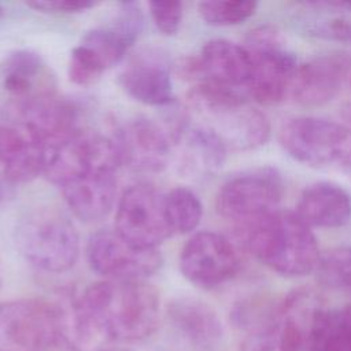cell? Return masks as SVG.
<instances>
[{"label":"cell","mask_w":351,"mask_h":351,"mask_svg":"<svg viewBox=\"0 0 351 351\" xmlns=\"http://www.w3.org/2000/svg\"><path fill=\"white\" fill-rule=\"evenodd\" d=\"M160 319V299L145 281L93 282L64 310V340L75 351L103 341L132 343L149 337Z\"/></svg>","instance_id":"1"},{"label":"cell","mask_w":351,"mask_h":351,"mask_svg":"<svg viewBox=\"0 0 351 351\" xmlns=\"http://www.w3.org/2000/svg\"><path fill=\"white\" fill-rule=\"evenodd\" d=\"M328 307L310 288H298L281 299H244L232 311L243 332L241 351H317Z\"/></svg>","instance_id":"2"},{"label":"cell","mask_w":351,"mask_h":351,"mask_svg":"<svg viewBox=\"0 0 351 351\" xmlns=\"http://www.w3.org/2000/svg\"><path fill=\"white\" fill-rule=\"evenodd\" d=\"M186 119L215 136L228 151H248L270 137L267 117L239 90L196 84L188 95Z\"/></svg>","instance_id":"3"},{"label":"cell","mask_w":351,"mask_h":351,"mask_svg":"<svg viewBox=\"0 0 351 351\" xmlns=\"http://www.w3.org/2000/svg\"><path fill=\"white\" fill-rule=\"evenodd\" d=\"M240 232L247 250L284 277H303L318 267L317 239L295 211L277 208Z\"/></svg>","instance_id":"4"},{"label":"cell","mask_w":351,"mask_h":351,"mask_svg":"<svg viewBox=\"0 0 351 351\" xmlns=\"http://www.w3.org/2000/svg\"><path fill=\"white\" fill-rule=\"evenodd\" d=\"M15 244L27 262L48 273L71 269L80 252L75 226L53 207L26 213L15 226Z\"/></svg>","instance_id":"5"},{"label":"cell","mask_w":351,"mask_h":351,"mask_svg":"<svg viewBox=\"0 0 351 351\" xmlns=\"http://www.w3.org/2000/svg\"><path fill=\"white\" fill-rule=\"evenodd\" d=\"M278 138L288 155L306 166L351 169V129L347 125L321 117L300 115L281 125Z\"/></svg>","instance_id":"6"},{"label":"cell","mask_w":351,"mask_h":351,"mask_svg":"<svg viewBox=\"0 0 351 351\" xmlns=\"http://www.w3.org/2000/svg\"><path fill=\"white\" fill-rule=\"evenodd\" d=\"M251 60L247 97L259 104H276L289 92L298 59L282 32L273 25L252 29L244 43Z\"/></svg>","instance_id":"7"},{"label":"cell","mask_w":351,"mask_h":351,"mask_svg":"<svg viewBox=\"0 0 351 351\" xmlns=\"http://www.w3.org/2000/svg\"><path fill=\"white\" fill-rule=\"evenodd\" d=\"M64 340V308L43 299L0 303V351H49Z\"/></svg>","instance_id":"8"},{"label":"cell","mask_w":351,"mask_h":351,"mask_svg":"<svg viewBox=\"0 0 351 351\" xmlns=\"http://www.w3.org/2000/svg\"><path fill=\"white\" fill-rule=\"evenodd\" d=\"M284 181L270 166L251 169L228 180L217 195L218 214L243 229L277 210Z\"/></svg>","instance_id":"9"},{"label":"cell","mask_w":351,"mask_h":351,"mask_svg":"<svg viewBox=\"0 0 351 351\" xmlns=\"http://www.w3.org/2000/svg\"><path fill=\"white\" fill-rule=\"evenodd\" d=\"M115 226L130 244L143 250H156L173 233L165 195L145 182L129 186L118 202Z\"/></svg>","instance_id":"10"},{"label":"cell","mask_w":351,"mask_h":351,"mask_svg":"<svg viewBox=\"0 0 351 351\" xmlns=\"http://www.w3.org/2000/svg\"><path fill=\"white\" fill-rule=\"evenodd\" d=\"M86 256L93 271L115 281H145L163 263L158 250L138 248L108 229L89 237Z\"/></svg>","instance_id":"11"},{"label":"cell","mask_w":351,"mask_h":351,"mask_svg":"<svg viewBox=\"0 0 351 351\" xmlns=\"http://www.w3.org/2000/svg\"><path fill=\"white\" fill-rule=\"evenodd\" d=\"M240 267L233 243L221 233L203 230L195 233L182 247L180 270L193 285L217 288L232 280Z\"/></svg>","instance_id":"12"},{"label":"cell","mask_w":351,"mask_h":351,"mask_svg":"<svg viewBox=\"0 0 351 351\" xmlns=\"http://www.w3.org/2000/svg\"><path fill=\"white\" fill-rule=\"evenodd\" d=\"M178 73L196 84H211L245 93L251 78V60L244 45L214 38L203 45L197 56L180 62Z\"/></svg>","instance_id":"13"},{"label":"cell","mask_w":351,"mask_h":351,"mask_svg":"<svg viewBox=\"0 0 351 351\" xmlns=\"http://www.w3.org/2000/svg\"><path fill=\"white\" fill-rule=\"evenodd\" d=\"M350 81L351 53L321 55L298 64L288 95L302 106H322L332 101Z\"/></svg>","instance_id":"14"},{"label":"cell","mask_w":351,"mask_h":351,"mask_svg":"<svg viewBox=\"0 0 351 351\" xmlns=\"http://www.w3.org/2000/svg\"><path fill=\"white\" fill-rule=\"evenodd\" d=\"M119 163L136 171L159 173L171 155V132L162 129L149 118H134L126 122L112 138Z\"/></svg>","instance_id":"15"},{"label":"cell","mask_w":351,"mask_h":351,"mask_svg":"<svg viewBox=\"0 0 351 351\" xmlns=\"http://www.w3.org/2000/svg\"><path fill=\"white\" fill-rule=\"evenodd\" d=\"M19 110L21 123L29 128L45 147L60 144L81 132L80 108L52 90L22 100Z\"/></svg>","instance_id":"16"},{"label":"cell","mask_w":351,"mask_h":351,"mask_svg":"<svg viewBox=\"0 0 351 351\" xmlns=\"http://www.w3.org/2000/svg\"><path fill=\"white\" fill-rule=\"evenodd\" d=\"M166 319L176 335L197 351H214L223 339V325L217 311L192 296H178L166 306Z\"/></svg>","instance_id":"17"},{"label":"cell","mask_w":351,"mask_h":351,"mask_svg":"<svg viewBox=\"0 0 351 351\" xmlns=\"http://www.w3.org/2000/svg\"><path fill=\"white\" fill-rule=\"evenodd\" d=\"M121 88L147 106H169L174 101L169 62L159 52L147 51L136 56L119 74Z\"/></svg>","instance_id":"18"},{"label":"cell","mask_w":351,"mask_h":351,"mask_svg":"<svg viewBox=\"0 0 351 351\" xmlns=\"http://www.w3.org/2000/svg\"><path fill=\"white\" fill-rule=\"evenodd\" d=\"M115 171V167H97L60 186L66 204L77 218L96 222L110 214L117 195Z\"/></svg>","instance_id":"19"},{"label":"cell","mask_w":351,"mask_h":351,"mask_svg":"<svg viewBox=\"0 0 351 351\" xmlns=\"http://www.w3.org/2000/svg\"><path fill=\"white\" fill-rule=\"evenodd\" d=\"M178 148V166L182 173L206 177L217 173L225 163L228 149L206 129L189 122L185 112L171 130Z\"/></svg>","instance_id":"20"},{"label":"cell","mask_w":351,"mask_h":351,"mask_svg":"<svg viewBox=\"0 0 351 351\" xmlns=\"http://www.w3.org/2000/svg\"><path fill=\"white\" fill-rule=\"evenodd\" d=\"M47 147L23 123L0 126V162L10 181L26 182L44 171Z\"/></svg>","instance_id":"21"},{"label":"cell","mask_w":351,"mask_h":351,"mask_svg":"<svg viewBox=\"0 0 351 351\" xmlns=\"http://www.w3.org/2000/svg\"><path fill=\"white\" fill-rule=\"evenodd\" d=\"M295 213L310 228L333 229L351 219V193L332 181H317L302 192Z\"/></svg>","instance_id":"22"},{"label":"cell","mask_w":351,"mask_h":351,"mask_svg":"<svg viewBox=\"0 0 351 351\" xmlns=\"http://www.w3.org/2000/svg\"><path fill=\"white\" fill-rule=\"evenodd\" d=\"M44 67V60L34 51L19 49L10 53L1 66L4 89L22 100L41 93L36 89V81Z\"/></svg>","instance_id":"23"},{"label":"cell","mask_w":351,"mask_h":351,"mask_svg":"<svg viewBox=\"0 0 351 351\" xmlns=\"http://www.w3.org/2000/svg\"><path fill=\"white\" fill-rule=\"evenodd\" d=\"M165 204L173 233H189L200 223L203 204L193 191L177 186L165 195Z\"/></svg>","instance_id":"24"},{"label":"cell","mask_w":351,"mask_h":351,"mask_svg":"<svg viewBox=\"0 0 351 351\" xmlns=\"http://www.w3.org/2000/svg\"><path fill=\"white\" fill-rule=\"evenodd\" d=\"M256 1L245 0H207L197 4L202 19L211 26H234L251 18Z\"/></svg>","instance_id":"25"},{"label":"cell","mask_w":351,"mask_h":351,"mask_svg":"<svg viewBox=\"0 0 351 351\" xmlns=\"http://www.w3.org/2000/svg\"><path fill=\"white\" fill-rule=\"evenodd\" d=\"M317 351H351V304L328 308Z\"/></svg>","instance_id":"26"},{"label":"cell","mask_w":351,"mask_h":351,"mask_svg":"<svg viewBox=\"0 0 351 351\" xmlns=\"http://www.w3.org/2000/svg\"><path fill=\"white\" fill-rule=\"evenodd\" d=\"M315 271L322 285L351 293V245L339 247L321 256Z\"/></svg>","instance_id":"27"},{"label":"cell","mask_w":351,"mask_h":351,"mask_svg":"<svg viewBox=\"0 0 351 351\" xmlns=\"http://www.w3.org/2000/svg\"><path fill=\"white\" fill-rule=\"evenodd\" d=\"M307 34L337 43L351 44V16L335 15L311 21L307 25Z\"/></svg>","instance_id":"28"},{"label":"cell","mask_w":351,"mask_h":351,"mask_svg":"<svg viewBox=\"0 0 351 351\" xmlns=\"http://www.w3.org/2000/svg\"><path fill=\"white\" fill-rule=\"evenodd\" d=\"M149 12L162 34L173 36L178 32L182 19V4L180 1H151Z\"/></svg>","instance_id":"29"},{"label":"cell","mask_w":351,"mask_h":351,"mask_svg":"<svg viewBox=\"0 0 351 351\" xmlns=\"http://www.w3.org/2000/svg\"><path fill=\"white\" fill-rule=\"evenodd\" d=\"M97 1H92V0H34V1L26 3V5L37 11L62 12V14L81 12L95 7Z\"/></svg>","instance_id":"30"},{"label":"cell","mask_w":351,"mask_h":351,"mask_svg":"<svg viewBox=\"0 0 351 351\" xmlns=\"http://www.w3.org/2000/svg\"><path fill=\"white\" fill-rule=\"evenodd\" d=\"M80 351H133L126 346H122L121 343H112V341H103L99 344H95L92 347L80 350Z\"/></svg>","instance_id":"31"},{"label":"cell","mask_w":351,"mask_h":351,"mask_svg":"<svg viewBox=\"0 0 351 351\" xmlns=\"http://www.w3.org/2000/svg\"><path fill=\"white\" fill-rule=\"evenodd\" d=\"M3 203H4V192H3V188L0 186V210L3 207Z\"/></svg>","instance_id":"32"},{"label":"cell","mask_w":351,"mask_h":351,"mask_svg":"<svg viewBox=\"0 0 351 351\" xmlns=\"http://www.w3.org/2000/svg\"><path fill=\"white\" fill-rule=\"evenodd\" d=\"M3 14H4V10H3V7H1V5H0V16H1V15H3Z\"/></svg>","instance_id":"33"},{"label":"cell","mask_w":351,"mask_h":351,"mask_svg":"<svg viewBox=\"0 0 351 351\" xmlns=\"http://www.w3.org/2000/svg\"><path fill=\"white\" fill-rule=\"evenodd\" d=\"M350 88H351V81H350Z\"/></svg>","instance_id":"34"}]
</instances>
